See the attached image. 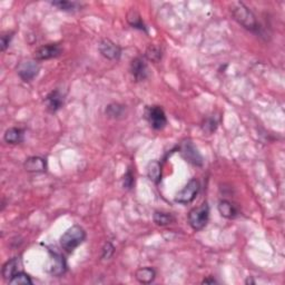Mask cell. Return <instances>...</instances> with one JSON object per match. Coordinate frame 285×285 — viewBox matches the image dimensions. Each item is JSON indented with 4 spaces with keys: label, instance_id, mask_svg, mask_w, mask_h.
I'll list each match as a JSON object with an SVG mask.
<instances>
[{
    "label": "cell",
    "instance_id": "6da1fadb",
    "mask_svg": "<svg viewBox=\"0 0 285 285\" xmlns=\"http://www.w3.org/2000/svg\"><path fill=\"white\" fill-rule=\"evenodd\" d=\"M230 10L232 16H233V18L241 26L253 32L260 30V25L257 20V17H255V14L251 11L249 7L245 6L243 2H232L230 4Z\"/></svg>",
    "mask_w": 285,
    "mask_h": 285
},
{
    "label": "cell",
    "instance_id": "7a4b0ae2",
    "mask_svg": "<svg viewBox=\"0 0 285 285\" xmlns=\"http://www.w3.org/2000/svg\"><path fill=\"white\" fill-rule=\"evenodd\" d=\"M86 233L84 229L79 225H74L67 230L60 238V245L66 252L71 253L84 242Z\"/></svg>",
    "mask_w": 285,
    "mask_h": 285
},
{
    "label": "cell",
    "instance_id": "3957f363",
    "mask_svg": "<svg viewBox=\"0 0 285 285\" xmlns=\"http://www.w3.org/2000/svg\"><path fill=\"white\" fill-rule=\"evenodd\" d=\"M210 219V207L207 203H203L199 207L193 209L188 213V223L194 231H201L206 226Z\"/></svg>",
    "mask_w": 285,
    "mask_h": 285
},
{
    "label": "cell",
    "instance_id": "277c9868",
    "mask_svg": "<svg viewBox=\"0 0 285 285\" xmlns=\"http://www.w3.org/2000/svg\"><path fill=\"white\" fill-rule=\"evenodd\" d=\"M145 119L147 120L151 127L155 130H162L166 127L167 118L165 112L161 106H147L145 108Z\"/></svg>",
    "mask_w": 285,
    "mask_h": 285
},
{
    "label": "cell",
    "instance_id": "5b68a950",
    "mask_svg": "<svg viewBox=\"0 0 285 285\" xmlns=\"http://www.w3.org/2000/svg\"><path fill=\"white\" fill-rule=\"evenodd\" d=\"M200 182L196 178H192V180L187 183L183 190L177 193L175 196V202L180 203V204H190L196 199L197 194L200 192Z\"/></svg>",
    "mask_w": 285,
    "mask_h": 285
},
{
    "label": "cell",
    "instance_id": "8992f818",
    "mask_svg": "<svg viewBox=\"0 0 285 285\" xmlns=\"http://www.w3.org/2000/svg\"><path fill=\"white\" fill-rule=\"evenodd\" d=\"M181 154L182 156L185 158V161L191 163L194 166H203L204 161H203V156L199 152V149L195 147V145L191 141H185L181 145Z\"/></svg>",
    "mask_w": 285,
    "mask_h": 285
},
{
    "label": "cell",
    "instance_id": "52a82bcc",
    "mask_svg": "<svg viewBox=\"0 0 285 285\" xmlns=\"http://www.w3.org/2000/svg\"><path fill=\"white\" fill-rule=\"evenodd\" d=\"M39 70H40V66L35 60L22 61L19 64L17 68L18 76L20 77L23 81H31L35 77H37L38 74H39Z\"/></svg>",
    "mask_w": 285,
    "mask_h": 285
},
{
    "label": "cell",
    "instance_id": "ba28073f",
    "mask_svg": "<svg viewBox=\"0 0 285 285\" xmlns=\"http://www.w3.org/2000/svg\"><path fill=\"white\" fill-rule=\"evenodd\" d=\"M62 54L61 47L58 45V43H49V45L42 46L35 51V57L36 60H48L52 59V58L59 57Z\"/></svg>",
    "mask_w": 285,
    "mask_h": 285
},
{
    "label": "cell",
    "instance_id": "9c48e42d",
    "mask_svg": "<svg viewBox=\"0 0 285 285\" xmlns=\"http://www.w3.org/2000/svg\"><path fill=\"white\" fill-rule=\"evenodd\" d=\"M99 51L109 60H117L122 56V49L110 39H103L99 42Z\"/></svg>",
    "mask_w": 285,
    "mask_h": 285
},
{
    "label": "cell",
    "instance_id": "30bf717a",
    "mask_svg": "<svg viewBox=\"0 0 285 285\" xmlns=\"http://www.w3.org/2000/svg\"><path fill=\"white\" fill-rule=\"evenodd\" d=\"M130 74L136 81H143L148 77V67L141 57L134 58L130 62Z\"/></svg>",
    "mask_w": 285,
    "mask_h": 285
},
{
    "label": "cell",
    "instance_id": "8fae6325",
    "mask_svg": "<svg viewBox=\"0 0 285 285\" xmlns=\"http://www.w3.org/2000/svg\"><path fill=\"white\" fill-rule=\"evenodd\" d=\"M45 103L47 109L49 110L50 113H56L62 107V105L65 103V94L62 93L60 89L52 90L51 93L47 95V97L45 98Z\"/></svg>",
    "mask_w": 285,
    "mask_h": 285
},
{
    "label": "cell",
    "instance_id": "7c38bea8",
    "mask_svg": "<svg viewBox=\"0 0 285 285\" xmlns=\"http://www.w3.org/2000/svg\"><path fill=\"white\" fill-rule=\"evenodd\" d=\"M67 270V264L65 259L61 255L54 253L50 261L49 267H48V273L54 275V277H60Z\"/></svg>",
    "mask_w": 285,
    "mask_h": 285
},
{
    "label": "cell",
    "instance_id": "4fadbf2b",
    "mask_svg": "<svg viewBox=\"0 0 285 285\" xmlns=\"http://www.w3.org/2000/svg\"><path fill=\"white\" fill-rule=\"evenodd\" d=\"M25 170L28 173H45L47 171V162L39 156L28 157L25 162Z\"/></svg>",
    "mask_w": 285,
    "mask_h": 285
},
{
    "label": "cell",
    "instance_id": "5bb4252c",
    "mask_svg": "<svg viewBox=\"0 0 285 285\" xmlns=\"http://www.w3.org/2000/svg\"><path fill=\"white\" fill-rule=\"evenodd\" d=\"M217 209H219V212L222 216L229 220L235 219L240 213L239 207L236 206L233 202H230L228 200L220 201L219 205H217Z\"/></svg>",
    "mask_w": 285,
    "mask_h": 285
},
{
    "label": "cell",
    "instance_id": "9a60e30c",
    "mask_svg": "<svg viewBox=\"0 0 285 285\" xmlns=\"http://www.w3.org/2000/svg\"><path fill=\"white\" fill-rule=\"evenodd\" d=\"M21 268V261L19 258H13L9 260L8 262L3 264L2 267V277L4 280H7L9 282L13 278V275H16L18 272H20L19 270Z\"/></svg>",
    "mask_w": 285,
    "mask_h": 285
},
{
    "label": "cell",
    "instance_id": "2e32d148",
    "mask_svg": "<svg viewBox=\"0 0 285 285\" xmlns=\"http://www.w3.org/2000/svg\"><path fill=\"white\" fill-rule=\"evenodd\" d=\"M25 138V130L19 127L8 128L3 134V141L7 144L17 145L23 142Z\"/></svg>",
    "mask_w": 285,
    "mask_h": 285
},
{
    "label": "cell",
    "instance_id": "e0dca14e",
    "mask_svg": "<svg viewBox=\"0 0 285 285\" xmlns=\"http://www.w3.org/2000/svg\"><path fill=\"white\" fill-rule=\"evenodd\" d=\"M135 278L139 283L151 284L156 278V272L153 268H141L135 273Z\"/></svg>",
    "mask_w": 285,
    "mask_h": 285
},
{
    "label": "cell",
    "instance_id": "ac0fdd59",
    "mask_svg": "<svg viewBox=\"0 0 285 285\" xmlns=\"http://www.w3.org/2000/svg\"><path fill=\"white\" fill-rule=\"evenodd\" d=\"M147 176L155 184H159L162 180V164L158 161H152L147 166Z\"/></svg>",
    "mask_w": 285,
    "mask_h": 285
},
{
    "label": "cell",
    "instance_id": "d6986e66",
    "mask_svg": "<svg viewBox=\"0 0 285 285\" xmlns=\"http://www.w3.org/2000/svg\"><path fill=\"white\" fill-rule=\"evenodd\" d=\"M51 4L54 7L58 8L59 10L67 11V12H74L77 10H80L83 4L77 1H67V0H59V1H52Z\"/></svg>",
    "mask_w": 285,
    "mask_h": 285
},
{
    "label": "cell",
    "instance_id": "ffe728a7",
    "mask_svg": "<svg viewBox=\"0 0 285 285\" xmlns=\"http://www.w3.org/2000/svg\"><path fill=\"white\" fill-rule=\"evenodd\" d=\"M127 21L130 26L135 29H138V30H142V31H147L146 26H145V23L143 21V19L141 17V14H139L136 10H134L132 9L127 14Z\"/></svg>",
    "mask_w": 285,
    "mask_h": 285
},
{
    "label": "cell",
    "instance_id": "44dd1931",
    "mask_svg": "<svg viewBox=\"0 0 285 285\" xmlns=\"http://www.w3.org/2000/svg\"><path fill=\"white\" fill-rule=\"evenodd\" d=\"M154 222L158 225V226H166L172 224L175 219H174L173 214L167 213V212H155L154 213Z\"/></svg>",
    "mask_w": 285,
    "mask_h": 285
},
{
    "label": "cell",
    "instance_id": "7402d4cb",
    "mask_svg": "<svg viewBox=\"0 0 285 285\" xmlns=\"http://www.w3.org/2000/svg\"><path fill=\"white\" fill-rule=\"evenodd\" d=\"M124 112H125L124 106L119 104H110L107 106V108H106V115H107L108 117L115 119L122 117L124 115Z\"/></svg>",
    "mask_w": 285,
    "mask_h": 285
},
{
    "label": "cell",
    "instance_id": "603a6c76",
    "mask_svg": "<svg viewBox=\"0 0 285 285\" xmlns=\"http://www.w3.org/2000/svg\"><path fill=\"white\" fill-rule=\"evenodd\" d=\"M8 283L13 284V285H31L32 281L28 274L20 271V272H18L16 275H13V278Z\"/></svg>",
    "mask_w": 285,
    "mask_h": 285
},
{
    "label": "cell",
    "instance_id": "cb8c5ba5",
    "mask_svg": "<svg viewBox=\"0 0 285 285\" xmlns=\"http://www.w3.org/2000/svg\"><path fill=\"white\" fill-rule=\"evenodd\" d=\"M146 57L148 58L149 60L153 61V62H158L159 60L162 59V49L159 47L155 46V45H151L146 50Z\"/></svg>",
    "mask_w": 285,
    "mask_h": 285
},
{
    "label": "cell",
    "instance_id": "d4e9b609",
    "mask_svg": "<svg viewBox=\"0 0 285 285\" xmlns=\"http://www.w3.org/2000/svg\"><path fill=\"white\" fill-rule=\"evenodd\" d=\"M217 124H219V123H217V120H216L215 117H210V118L205 119L204 124H203V129H204L205 132L211 134V133H213L214 130L216 129Z\"/></svg>",
    "mask_w": 285,
    "mask_h": 285
},
{
    "label": "cell",
    "instance_id": "484cf974",
    "mask_svg": "<svg viewBox=\"0 0 285 285\" xmlns=\"http://www.w3.org/2000/svg\"><path fill=\"white\" fill-rule=\"evenodd\" d=\"M134 175H133V172L130 168H128V171L126 172V174L124 175L123 178V186L124 188H126V190H130L134 186Z\"/></svg>",
    "mask_w": 285,
    "mask_h": 285
},
{
    "label": "cell",
    "instance_id": "4316f807",
    "mask_svg": "<svg viewBox=\"0 0 285 285\" xmlns=\"http://www.w3.org/2000/svg\"><path fill=\"white\" fill-rule=\"evenodd\" d=\"M115 252V248L112 243H106L103 248V254H101V259L103 260H108L112 258V255Z\"/></svg>",
    "mask_w": 285,
    "mask_h": 285
},
{
    "label": "cell",
    "instance_id": "83f0119b",
    "mask_svg": "<svg viewBox=\"0 0 285 285\" xmlns=\"http://www.w3.org/2000/svg\"><path fill=\"white\" fill-rule=\"evenodd\" d=\"M12 37H13V32L3 33V35L1 36V50L2 51L6 50L9 47V43H10Z\"/></svg>",
    "mask_w": 285,
    "mask_h": 285
},
{
    "label": "cell",
    "instance_id": "f1b7e54d",
    "mask_svg": "<svg viewBox=\"0 0 285 285\" xmlns=\"http://www.w3.org/2000/svg\"><path fill=\"white\" fill-rule=\"evenodd\" d=\"M217 283L216 280L213 278H209V279H205L204 281H203V284H214Z\"/></svg>",
    "mask_w": 285,
    "mask_h": 285
}]
</instances>
